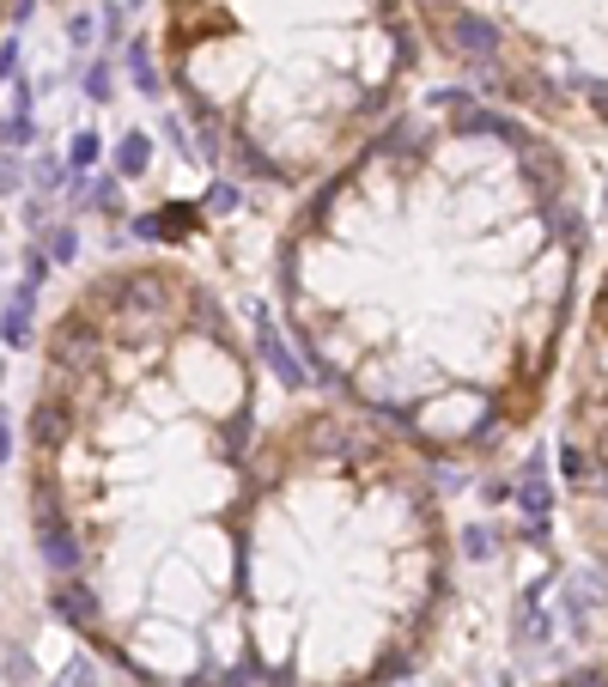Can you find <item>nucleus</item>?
<instances>
[{
  "label": "nucleus",
  "mask_w": 608,
  "mask_h": 687,
  "mask_svg": "<svg viewBox=\"0 0 608 687\" xmlns=\"http://www.w3.org/2000/svg\"><path fill=\"white\" fill-rule=\"evenodd\" d=\"M560 140L456 80L414 92L274 238L304 371L432 469L505 456L566 371L590 213Z\"/></svg>",
  "instance_id": "obj_1"
},
{
  "label": "nucleus",
  "mask_w": 608,
  "mask_h": 687,
  "mask_svg": "<svg viewBox=\"0 0 608 687\" xmlns=\"http://www.w3.org/2000/svg\"><path fill=\"white\" fill-rule=\"evenodd\" d=\"M262 371L177 256H122L49 317L25 408V523L55 615L134 687H250L238 505Z\"/></svg>",
  "instance_id": "obj_2"
},
{
  "label": "nucleus",
  "mask_w": 608,
  "mask_h": 687,
  "mask_svg": "<svg viewBox=\"0 0 608 687\" xmlns=\"http://www.w3.org/2000/svg\"><path fill=\"white\" fill-rule=\"evenodd\" d=\"M438 469L341 402L262 420L238 505V645L250 687H396L450 608Z\"/></svg>",
  "instance_id": "obj_3"
},
{
  "label": "nucleus",
  "mask_w": 608,
  "mask_h": 687,
  "mask_svg": "<svg viewBox=\"0 0 608 687\" xmlns=\"http://www.w3.org/2000/svg\"><path fill=\"white\" fill-rule=\"evenodd\" d=\"M152 43L195 146L274 195L365 146L432 61L408 0H159Z\"/></svg>",
  "instance_id": "obj_4"
},
{
  "label": "nucleus",
  "mask_w": 608,
  "mask_h": 687,
  "mask_svg": "<svg viewBox=\"0 0 608 687\" xmlns=\"http://www.w3.org/2000/svg\"><path fill=\"white\" fill-rule=\"evenodd\" d=\"M426 55L554 134H608V0H408Z\"/></svg>",
  "instance_id": "obj_5"
},
{
  "label": "nucleus",
  "mask_w": 608,
  "mask_h": 687,
  "mask_svg": "<svg viewBox=\"0 0 608 687\" xmlns=\"http://www.w3.org/2000/svg\"><path fill=\"white\" fill-rule=\"evenodd\" d=\"M566 402L554 432V469H560V505L578 548L608 578V262L596 286L584 292V311L566 353Z\"/></svg>",
  "instance_id": "obj_6"
},
{
  "label": "nucleus",
  "mask_w": 608,
  "mask_h": 687,
  "mask_svg": "<svg viewBox=\"0 0 608 687\" xmlns=\"http://www.w3.org/2000/svg\"><path fill=\"white\" fill-rule=\"evenodd\" d=\"M536 687H608V663H572V669H560Z\"/></svg>",
  "instance_id": "obj_7"
},
{
  "label": "nucleus",
  "mask_w": 608,
  "mask_h": 687,
  "mask_svg": "<svg viewBox=\"0 0 608 687\" xmlns=\"http://www.w3.org/2000/svg\"><path fill=\"white\" fill-rule=\"evenodd\" d=\"M7 7H13V0H0V31H7Z\"/></svg>",
  "instance_id": "obj_8"
}]
</instances>
